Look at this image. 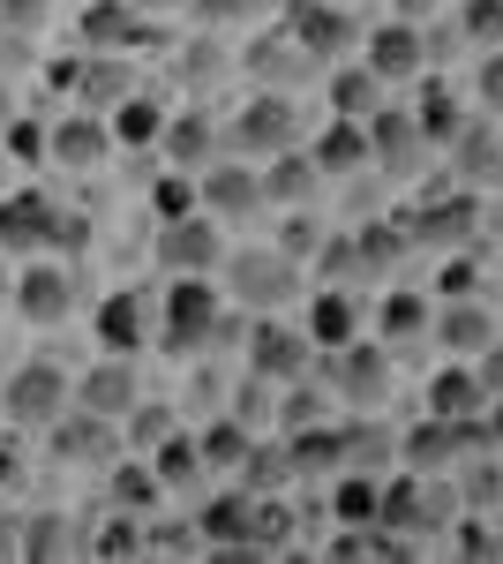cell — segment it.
I'll return each mask as SVG.
<instances>
[{
  "label": "cell",
  "mask_w": 503,
  "mask_h": 564,
  "mask_svg": "<svg viewBox=\"0 0 503 564\" xmlns=\"http://www.w3.org/2000/svg\"><path fill=\"white\" fill-rule=\"evenodd\" d=\"M15 550H23V557H61V550H76V527H68V512H31V527H23Z\"/></svg>",
  "instance_id": "8d00e7d4"
},
{
  "label": "cell",
  "mask_w": 503,
  "mask_h": 564,
  "mask_svg": "<svg viewBox=\"0 0 503 564\" xmlns=\"http://www.w3.org/2000/svg\"><path fill=\"white\" fill-rule=\"evenodd\" d=\"M376 505H383V481L369 467H346V481L331 489V512L346 527H376Z\"/></svg>",
  "instance_id": "4dcf8cb0"
},
{
  "label": "cell",
  "mask_w": 503,
  "mask_h": 564,
  "mask_svg": "<svg viewBox=\"0 0 503 564\" xmlns=\"http://www.w3.org/2000/svg\"><path fill=\"white\" fill-rule=\"evenodd\" d=\"M489 399H496V391L481 377V361H459V354H451V369L428 377V414H444V422H481Z\"/></svg>",
  "instance_id": "ffe728a7"
},
{
  "label": "cell",
  "mask_w": 503,
  "mask_h": 564,
  "mask_svg": "<svg viewBox=\"0 0 503 564\" xmlns=\"http://www.w3.org/2000/svg\"><path fill=\"white\" fill-rule=\"evenodd\" d=\"M286 39H294L308 61L331 68L338 53L353 45V15H346V0H294V8H286Z\"/></svg>",
  "instance_id": "4fadbf2b"
},
{
  "label": "cell",
  "mask_w": 503,
  "mask_h": 564,
  "mask_svg": "<svg viewBox=\"0 0 503 564\" xmlns=\"http://www.w3.org/2000/svg\"><path fill=\"white\" fill-rule=\"evenodd\" d=\"M196 8V23H210V31H233V23H249L263 0H188Z\"/></svg>",
  "instance_id": "60d3db41"
},
{
  "label": "cell",
  "mask_w": 503,
  "mask_h": 564,
  "mask_svg": "<svg viewBox=\"0 0 503 564\" xmlns=\"http://www.w3.org/2000/svg\"><path fill=\"white\" fill-rule=\"evenodd\" d=\"M308 361H316V339H308L300 324H286V316H255L249 377H263V384H294V377H308Z\"/></svg>",
  "instance_id": "ba28073f"
},
{
  "label": "cell",
  "mask_w": 503,
  "mask_h": 564,
  "mask_svg": "<svg viewBox=\"0 0 503 564\" xmlns=\"http://www.w3.org/2000/svg\"><path fill=\"white\" fill-rule=\"evenodd\" d=\"M278 422H286V436H294V430H308V422H324V399H316V391H308V384L294 377L286 406H278Z\"/></svg>",
  "instance_id": "b9f144b4"
},
{
  "label": "cell",
  "mask_w": 503,
  "mask_h": 564,
  "mask_svg": "<svg viewBox=\"0 0 503 564\" xmlns=\"http://www.w3.org/2000/svg\"><path fill=\"white\" fill-rule=\"evenodd\" d=\"M196 542L255 557V489H218V497H204V512H196Z\"/></svg>",
  "instance_id": "2e32d148"
},
{
  "label": "cell",
  "mask_w": 503,
  "mask_h": 564,
  "mask_svg": "<svg viewBox=\"0 0 503 564\" xmlns=\"http://www.w3.org/2000/svg\"><path fill=\"white\" fill-rule=\"evenodd\" d=\"M106 129H113V151H151V143L166 135V106H158V98H143V90H128Z\"/></svg>",
  "instance_id": "484cf974"
},
{
  "label": "cell",
  "mask_w": 503,
  "mask_h": 564,
  "mask_svg": "<svg viewBox=\"0 0 503 564\" xmlns=\"http://www.w3.org/2000/svg\"><path fill=\"white\" fill-rule=\"evenodd\" d=\"M496 542H503V505H496Z\"/></svg>",
  "instance_id": "816d5d0a"
},
{
  "label": "cell",
  "mask_w": 503,
  "mask_h": 564,
  "mask_svg": "<svg viewBox=\"0 0 503 564\" xmlns=\"http://www.w3.org/2000/svg\"><path fill=\"white\" fill-rule=\"evenodd\" d=\"M8 121H15V113H8V90H0V129H8Z\"/></svg>",
  "instance_id": "f907efd6"
},
{
  "label": "cell",
  "mask_w": 503,
  "mask_h": 564,
  "mask_svg": "<svg viewBox=\"0 0 503 564\" xmlns=\"http://www.w3.org/2000/svg\"><path fill=\"white\" fill-rule=\"evenodd\" d=\"M481 377H489V391H496V399H503V332H496V347L481 354Z\"/></svg>",
  "instance_id": "c3c4849f"
},
{
  "label": "cell",
  "mask_w": 503,
  "mask_h": 564,
  "mask_svg": "<svg viewBox=\"0 0 503 564\" xmlns=\"http://www.w3.org/2000/svg\"><path fill=\"white\" fill-rule=\"evenodd\" d=\"M90 339H98V354H143L158 339V308L143 302L135 286H121V294H106L90 308Z\"/></svg>",
  "instance_id": "30bf717a"
},
{
  "label": "cell",
  "mask_w": 503,
  "mask_h": 564,
  "mask_svg": "<svg viewBox=\"0 0 503 564\" xmlns=\"http://www.w3.org/2000/svg\"><path fill=\"white\" fill-rule=\"evenodd\" d=\"M300 332L316 339V354L353 347V339H361V302L338 294V286H324V294H308V308H300Z\"/></svg>",
  "instance_id": "7402d4cb"
},
{
  "label": "cell",
  "mask_w": 503,
  "mask_h": 564,
  "mask_svg": "<svg viewBox=\"0 0 503 564\" xmlns=\"http://www.w3.org/2000/svg\"><path fill=\"white\" fill-rule=\"evenodd\" d=\"M428 324H436V302H420V294H383L376 308V339H391V347H406V339H428Z\"/></svg>",
  "instance_id": "f1b7e54d"
},
{
  "label": "cell",
  "mask_w": 503,
  "mask_h": 564,
  "mask_svg": "<svg viewBox=\"0 0 503 564\" xmlns=\"http://www.w3.org/2000/svg\"><path fill=\"white\" fill-rule=\"evenodd\" d=\"M218 143H226V129H218L210 113H173L166 135H158L166 166H181V174H204L210 159H218Z\"/></svg>",
  "instance_id": "cb8c5ba5"
},
{
  "label": "cell",
  "mask_w": 503,
  "mask_h": 564,
  "mask_svg": "<svg viewBox=\"0 0 503 564\" xmlns=\"http://www.w3.org/2000/svg\"><path fill=\"white\" fill-rule=\"evenodd\" d=\"M361 166H369V121L331 113V129L316 135V174L338 181V174H361Z\"/></svg>",
  "instance_id": "d4e9b609"
},
{
  "label": "cell",
  "mask_w": 503,
  "mask_h": 564,
  "mask_svg": "<svg viewBox=\"0 0 503 564\" xmlns=\"http://www.w3.org/2000/svg\"><path fill=\"white\" fill-rule=\"evenodd\" d=\"M451 151V174H459V188H489V181H503V135L489 129V121H473L466 113V129L444 143Z\"/></svg>",
  "instance_id": "44dd1931"
},
{
  "label": "cell",
  "mask_w": 503,
  "mask_h": 564,
  "mask_svg": "<svg viewBox=\"0 0 503 564\" xmlns=\"http://www.w3.org/2000/svg\"><path fill=\"white\" fill-rule=\"evenodd\" d=\"M0 430H8V406H0Z\"/></svg>",
  "instance_id": "f5cc1de1"
},
{
  "label": "cell",
  "mask_w": 503,
  "mask_h": 564,
  "mask_svg": "<svg viewBox=\"0 0 503 564\" xmlns=\"http://www.w3.org/2000/svg\"><path fill=\"white\" fill-rule=\"evenodd\" d=\"M143 399V377H135V354H98L84 377H76V406L106 414V422H128Z\"/></svg>",
  "instance_id": "7c38bea8"
},
{
  "label": "cell",
  "mask_w": 503,
  "mask_h": 564,
  "mask_svg": "<svg viewBox=\"0 0 503 564\" xmlns=\"http://www.w3.org/2000/svg\"><path fill=\"white\" fill-rule=\"evenodd\" d=\"M361 61L383 76V90L420 84V76H428V31H420L414 15H391V23H376V31L361 39Z\"/></svg>",
  "instance_id": "9c48e42d"
},
{
  "label": "cell",
  "mask_w": 503,
  "mask_h": 564,
  "mask_svg": "<svg viewBox=\"0 0 503 564\" xmlns=\"http://www.w3.org/2000/svg\"><path fill=\"white\" fill-rule=\"evenodd\" d=\"M45 436H53V452H61L68 467H113V459H121V422H106V414H90V406H68Z\"/></svg>",
  "instance_id": "5bb4252c"
},
{
  "label": "cell",
  "mask_w": 503,
  "mask_h": 564,
  "mask_svg": "<svg viewBox=\"0 0 503 564\" xmlns=\"http://www.w3.org/2000/svg\"><path fill=\"white\" fill-rule=\"evenodd\" d=\"M218 286L249 316H278L286 302H300V257H286L278 241H233L218 263Z\"/></svg>",
  "instance_id": "6da1fadb"
},
{
  "label": "cell",
  "mask_w": 503,
  "mask_h": 564,
  "mask_svg": "<svg viewBox=\"0 0 503 564\" xmlns=\"http://www.w3.org/2000/svg\"><path fill=\"white\" fill-rule=\"evenodd\" d=\"M166 489H158V467L135 452V459H113V505L121 512H135V505H158Z\"/></svg>",
  "instance_id": "e575fe53"
},
{
  "label": "cell",
  "mask_w": 503,
  "mask_h": 564,
  "mask_svg": "<svg viewBox=\"0 0 503 564\" xmlns=\"http://www.w3.org/2000/svg\"><path fill=\"white\" fill-rule=\"evenodd\" d=\"M459 39L496 45L503 39V0H459Z\"/></svg>",
  "instance_id": "ab89813d"
},
{
  "label": "cell",
  "mask_w": 503,
  "mask_h": 564,
  "mask_svg": "<svg viewBox=\"0 0 503 564\" xmlns=\"http://www.w3.org/2000/svg\"><path fill=\"white\" fill-rule=\"evenodd\" d=\"M226 143L241 151V159H278V151H294L300 143V113L286 90H255L249 106L226 121Z\"/></svg>",
  "instance_id": "52a82bcc"
},
{
  "label": "cell",
  "mask_w": 503,
  "mask_h": 564,
  "mask_svg": "<svg viewBox=\"0 0 503 564\" xmlns=\"http://www.w3.org/2000/svg\"><path fill=\"white\" fill-rule=\"evenodd\" d=\"M481 98H489V113H503V45L481 61Z\"/></svg>",
  "instance_id": "bcb514c9"
},
{
  "label": "cell",
  "mask_w": 503,
  "mask_h": 564,
  "mask_svg": "<svg viewBox=\"0 0 503 564\" xmlns=\"http://www.w3.org/2000/svg\"><path fill=\"white\" fill-rule=\"evenodd\" d=\"M263 181H271V196L278 204H300V196H316V159H300V151H278V159H263Z\"/></svg>",
  "instance_id": "1f68e13d"
},
{
  "label": "cell",
  "mask_w": 503,
  "mask_h": 564,
  "mask_svg": "<svg viewBox=\"0 0 503 564\" xmlns=\"http://www.w3.org/2000/svg\"><path fill=\"white\" fill-rule=\"evenodd\" d=\"M0 143H8L23 166H39V159H45V129H39V121H8V129H0Z\"/></svg>",
  "instance_id": "ee69618b"
},
{
  "label": "cell",
  "mask_w": 503,
  "mask_h": 564,
  "mask_svg": "<svg viewBox=\"0 0 503 564\" xmlns=\"http://www.w3.org/2000/svg\"><path fill=\"white\" fill-rule=\"evenodd\" d=\"M8 302H15L23 324L53 332V324L76 316V271H68L61 257H23V263H15V279H8Z\"/></svg>",
  "instance_id": "8992f818"
},
{
  "label": "cell",
  "mask_w": 503,
  "mask_h": 564,
  "mask_svg": "<svg viewBox=\"0 0 503 564\" xmlns=\"http://www.w3.org/2000/svg\"><path fill=\"white\" fill-rule=\"evenodd\" d=\"M45 159L68 166V174H98V166L113 159V129H106L98 113H68V121L45 129Z\"/></svg>",
  "instance_id": "e0dca14e"
},
{
  "label": "cell",
  "mask_w": 503,
  "mask_h": 564,
  "mask_svg": "<svg viewBox=\"0 0 503 564\" xmlns=\"http://www.w3.org/2000/svg\"><path fill=\"white\" fill-rule=\"evenodd\" d=\"M121 430L135 436V452H151V444H166V436L181 430V414H173L166 399H135V414H128Z\"/></svg>",
  "instance_id": "74e56055"
},
{
  "label": "cell",
  "mask_w": 503,
  "mask_h": 564,
  "mask_svg": "<svg viewBox=\"0 0 503 564\" xmlns=\"http://www.w3.org/2000/svg\"><path fill=\"white\" fill-rule=\"evenodd\" d=\"M98 550H106V557H135V550H143V520H135V512H121V520L98 534Z\"/></svg>",
  "instance_id": "f6af8a7d"
},
{
  "label": "cell",
  "mask_w": 503,
  "mask_h": 564,
  "mask_svg": "<svg viewBox=\"0 0 503 564\" xmlns=\"http://www.w3.org/2000/svg\"><path fill=\"white\" fill-rule=\"evenodd\" d=\"M143 459L158 467V489H166V497H196V489H204V475H210V459H204V444H196V430H173L166 444H151Z\"/></svg>",
  "instance_id": "603a6c76"
},
{
  "label": "cell",
  "mask_w": 503,
  "mask_h": 564,
  "mask_svg": "<svg viewBox=\"0 0 503 564\" xmlns=\"http://www.w3.org/2000/svg\"><path fill=\"white\" fill-rule=\"evenodd\" d=\"M196 204H204L218 226H241V218H263L271 212V181H263V159H210L196 174Z\"/></svg>",
  "instance_id": "277c9868"
},
{
  "label": "cell",
  "mask_w": 503,
  "mask_h": 564,
  "mask_svg": "<svg viewBox=\"0 0 503 564\" xmlns=\"http://www.w3.org/2000/svg\"><path fill=\"white\" fill-rule=\"evenodd\" d=\"M226 226L196 204V212L181 218H158V271L166 279H218V263H226Z\"/></svg>",
  "instance_id": "5b68a950"
},
{
  "label": "cell",
  "mask_w": 503,
  "mask_h": 564,
  "mask_svg": "<svg viewBox=\"0 0 503 564\" xmlns=\"http://www.w3.org/2000/svg\"><path fill=\"white\" fill-rule=\"evenodd\" d=\"M473 212H481V204H473V188H459L451 204H428L420 241H444V249H451V241H466V234H473Z\"/></svg>",
  "instance_id": "d590c367"
},
{
  "label": "cell",
  "mask_w": 503,
  "mask_h": 564,
  "mask_svg": "<svg viewBox=\"0 0 503 564\" xmlns=\"http://www.w3.org/2000/svg\"><path fill=\"white\" fill-rule=\"evenodd\" d=\"M451 475H459V505L466 512H496L503 505V459L496 467H489V459H459Z\"/></svg>",
  "instance_id": "d6a6232c"
},
{
  "label": "cell",
  "mask_w": 503,
  "mask_h": 564,
  "mask_svg": "<svg viewBox=\"0 0 503 564\" xmlns=\"http://www.w3.org/2000/svg\"><path fill=\"white\" fill-rule=\"evenodd\" d=\"M278 249H286V257H316V249H324V218L294 212V226L278 234Z\"/></svg>",
  "instance_id": "7bdbcfd3"
},
{
  "label": "cell",
  "mask_w": 503,
  "mask_h": 564,
  "mask_svg": "<svg viewBox=\"0 0 503 564\" xmlns=\"http://www.w3.org/2000/svg\"><path fill=\"white\" fill-rule=\"evenodd\" d=\"M414 121H420V135H428V143H451V135L466 129V106L444 84H428V90H420V106H414Z\"/></svg>",
  "instance_id": "836d02e7"
},
{
  "label": "cell",
  "mask_w": 503,
  "mask_h": 564,
  "mask_svg": "<svg viewBox=\"0 0 503 564\" xmlns=\"http://www.w3.org/2000/svg\"><path fill=\"white\" fill-rule=\"evenodd\" d=\"M420 159H428L420 121L398 113V106H376V113H369V166H383V174H414Z\"/></svg>",
  "instance_id": "ac0fdd59"
},
{
  "label": "cell",
  "mask_w": 503,
  "mask_h": 564,
  "mask_svg": "<svg viewBox=\"0 0 503 564\" xmlns=\"http://www.w3.org/2000/svg\"><path fill=\"white\" fill-rule=\"evenodd\" d=\"M0 406H8V430H53L68 406H76V377L61 361H15L8 384H0Z\"/></svg>",
  "instance_id": "3957f363"
},
{
  "label": "cell",
  "mask_w": 503,
  "mask_h": 564,
  "mask_svg": "<svg viewBox=\"0 0 503 564\" xmlns=\"http://www.w3.org/2000/svg\"><path fill=\"white\" fill-rule=\"evenodd\" d=\"M331 399H346V406H383L391 399V354L376 347V339H353V347L331 354Z\"/></svg>",
  "instance_id": "8fae6325"
},
{
  "label": "cell",
  "mask_w": 503,
  "mask_h": 564,
  "mask_svg": "<svg viewBox=\"0 0 503 564\" xmlns=\"http://www.w3.org/2000/svg\"><path fill=\"white\" fill-rule=\"evenodd\" d=\"M196 444H204L210 467H233V475H241V459L255 452V430L241 422V414H218V422H204V430H196Z\"/></svg>",
  "instance_id": "f546056e"
},
{
  "label": "cell",
  "mask_w": 503,
  "mask_h": 564,
  "mask_svg": "<svg viewBox=\"0 0 503 564\" xmlns=\"http://www.w3.org/2000/svg\"><path fill=\"white\" fill-rule=\"evenodd\" d=\"M496 332H503V324H496L481 302H473V294L444 302V308H436V324H428V339H436L444 354H459V361H481V354L496 347Z\"/></svg>",
  "instance_id": "d6986e66"
},
{
  "label": "cell",
  "mask_w": 503,
  "mask_h": 564,
  "mask_svg": "<svg viewBox=\"0 0 503 564\" xmlns=\"http://www.w3.org/2000/svg\"><path fill=\"white\" fill-rule=\"evenodd\" d=\"M68 84H76V90H98L90 106H121L128 90H135V84H128V68H121V61H84V68L68 76Z\"/></svg>",
  "instance_id": "f35d334b"
},
{
  "label": "cell",
  "mask_w": 503,
  "mask_h": 564,
  "mask_svg": "<svg viewBox=\"0 0 503 564\" xmlns=\"http://www.w3.org/2000/svg\"><path fill=\"white\" fill-rule=\"evenodd\" d=\"M428 8H436V0H398V15H428Z\"/></svg>",
  "instance_id": "681fc988"
},
{
  "label": "cell",
  "mask_w": 503,
  "mask_h": 564,
  "mask_svg": "<svg viewBox=\"0 0 503 564\" xmlns=\"http://www.w3.org/2000/svg\"><path fill=\"white\" fill-rule=\"evenodd\" d=\"M331 113H346V121H369L383 106V76L369 68V61H353V68H331Z\"/></svg>",
  "instance_id": "83f0119b"
},
{
  "label": "cell",
  "mask_w": 503,
  "mask_h": 564,
  "mask_svg": "<svg viewBox=\"0 0 503 564\" xmlns=\"http://www.w3.org/2000/svg\"><path fill=\"white\" fill-rule=\"evenodd\" d=\"M218 332H226V286L218 279H166V302H158V339H166V354L204 361Z\"/></svg>",
  "instance_id": "7a4b0ae2"
},
{
  "label": "cell",
  "mask_w": 503,
  "mask_h": 564,
  "mask_svg": "<svg viewBox=\"0 0 503 564\" xmlns=\"http://www.w3.org/2000/svg\"><path fill=\"white\" fill-rule=\"evenodd\" d=\"M84 39L106 45V53H113V45H143V8H135V0H90Z\"/></svg>",
  "instance_id": "4316f807"
},
{
  "label": "cell",
  "mask_w": 503,
  "mask_h": 564,
  "mask_svg": "<svg viewBox=\"0 0 503 564\" xmlns=\"http://www.w3.org/2000/svg\"><path fill=\"white\" fill-rule=\"evenodd\" d=\"M45 8H53V0H0V15H8V23H39Z\"/></svg>",
  "instance_id": "7dc6e473"
},
{
  "label": "cell",
  "mask_w": 503,
  "mask_h": 564,
  "mask_svg": "<svg viewBox=\"0 0 503 564\" xmlns=\"http://www.w3.org/2000/svg\"><path fill=\"white\" fill-rule=\"evenodd\" d=\"M53 196L39 188H15V196H0V257H45V241H53Z\"/></svg>",
  "instance_id": "9a60e30c"
}]
</instances>
